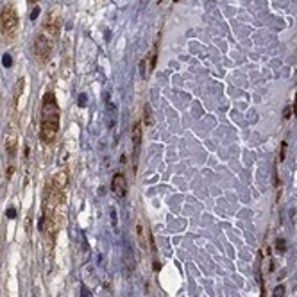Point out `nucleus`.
<instances>
[{"instance_id":"obj_21","label":"nucleus","mask_w":297,"mask_h":297,"mask_svg":"<svg viewBox=\"0 0 297 297\" xmlns=\"http://www.w3.org/2000/svg\"><path fill=\"white\" fill-rule=\"evenodd\" d=\"M160 269H161L160 262H154V270H156V272H158V270H160Z\"/></svg>"},{"instance_id":"obj_18","label":"nucleus","mask_w":297,"mask_h":297,"mask_svg":"<svg viewBox=\"0 0 297 297\" xmlns=\"http://www.w3.org/2000/svg\"><path fill=\"white\" fill-rule=\"evenodd\" d=\"M8 217H9V219H15V217H16V210H15V208H9V210H8Z\"/></svg>"},{"instance_id":"obj_17","label":"nucleus","mask_w":297,"mask_h":297,"mask_svg":"<svg viewBox=\"0 0 297 297\" xmlns=\"http://www.w3.org/2000/svg\"><path fill=\"white\" fill-rule=\"evenodd\" d=\"M290 113H292V106H286L285 111H283V117L288 118V117H290Z\"/></svg>"},{"instance_id":"obj_5","label":"nucleus","mask_w":297,"mask_h":297,"mask_svg":"<svg viewBox=\"0 0 297 297\" xmlns=\"http://www.w3.org/2000/svg\"><path fill=\"white\" fill-rule=\"evenodd\" d=\"M111 192L118 197V199H124L127 195V179L122 172L115 174L113 179H111Z\"/></svg>"},{"instance_id":"obj_1","label":"nucleus","mask_w":297,"mask_h":297,"mask_svg":"<svg viewBox=\"0 0 297 297\" xmlns=\"http://www.w3.org/2000/svg\"><path fill=\"white\" fill-rule=\"evenodd\" d=\"M59 120H61V111L54 91H45L41 98V118H39V138L43 143H54L59 131Z\"/></svg>"},{"instance_id":"obj_2","label":"nucleus","mask_w":297,"mask_h":297,"mask_svg":"<svg viewBox=\"0 0 297 297\" xmlns=\"http://www.w3.org/2000/svg\"><path fill=\"white\" fill-rule=\"evenodd\" d=\"M20 27V18L16 9L11 4L0 9V43L9 45L16 39Z\"/></svg>"},{"instance_id":"obj_22","label":"nucleus","mask_w":297,"mask_h":297,"mask_svg":"<svg viewBox=\"0 0 297 297\" xmlns=\"http://www.w3.org/2000/svg\"><path fill=\"white\" fill-rule=\"evenodd\" d=\"M293 113L297 115V93H295V102H293Z\"/></svg>"},{"instance_id":"obj_14","label":"nucleus","mask_w":297,"mask_h":297,"mask_svg":"<svg viewBox=\"0 0 297 297\" xmlns=\"http://www.w3.org/2000/svg\"><path fill=\"white\" fill-rule=\"evenodd\" d=\"M81 297H91V292L88 290L86 285H81Z\"/></svg>"},{"instance_id":"obj_10","label":"nucleus","mask_w":297,"mask_h":297,"mask_svg":"<svg viewBox=\"0 0 297 297\" xmlns=\"http://www.w3.org/2000/svg\"><path fill=\"white\" fill-rule=\"evenodd\" d=\"M143 122H145V125H153L154 124V120H153V111H151V108H148V104H145V108H143Z\"/></svg>"},{"instance_id":"obj_20","label":"nucleus","mask_w":297,"mask_h":297,"mask_svg":"<svg viewBox=\"0 0 297 297\" xmlns=\"http://www.w3.org/2000/svg\"><path fill=\"white\" fill-rule=\"evenodd\" d=\"M38 15H39V9H38V8H36V9H34V11H32V13H31V18H32V20H34V18H36V16H38Z\"/></svg>"},{"instance_id":"obj_24","label":"nucleus","mask_w":297,"mask_h":297,"mask_svg":"<svg viewBox=\"0 0 297 297\" xmlns=\"http://www.w3.org/2000/svg\"><path fill=\"white\" fill-rule=\"evenodd\" d=\"M176 2H177V0H176Z\"/></svg>"},{"instance_id":"obj_12","label":"nucleus","mask_w":297,"mask_h":297,"mask_svg":"<svg viewBox=\"0 0 297 297\" xmlns=\"http://www.w3.org/2000/svg\"><path fill=\"white\" fill-rule=\"evenodd\" d=\"M276 249H278L279 253H285V251H286V242H285V238H278V240H276Z\"/></svg>"},{"instance_id":"obj_7","label":"nucleus","mask_w":297,"mask_h":297,"mask_svg":"<svg viewBox=\"0 0 297 297\" xmlns=\"http://www.w3.org/2000/svg\"><path fill=\"white\" fill-rule=\"evenodd\" d=\"M133 151H134L133 170L136 172V161H138V156H140V151H141V122L140 120H136L133 125Z\"/></svg>"},{"instance_id":"obj_3","label":"nucleus","mask_w":297,"mask_h":297,"mask_svg":"<svg viewBox=\"0 0 297 297\" xmlns=\"http://www.w3.org/2000/svg\"><path fill=\"white\" fill-rule=\"evenodd\" d=\"M34 56L38 58L39 63H47L52 56V41L48 36L38 34L34 39Z\"/></svg>"},{"instance_id":"obj_6","label":"nucleus","mask_w":297,"mask_h":297,"mask_svg":"<svg viewBox=\"0 0 297 297\" xmlns=\"http://www.w3.org/2000/svg\"><path fill=\"white\" fill-rule=\"evenodd\" d=\"M43 31L45 36H51V38H58L59 32H61V20L58 15H48L47 20L43 22Z\"/></svg>"},{"instance_id":"obj_15","label":"nucleus","mask_w":297,"mask_h":297,"mask_svg":"<svg viewBox=\"0 0 297 297\" xmlns=\"http://www.w3.org/2000/svg\"><path fill=\"white\" fill-rule=\"evenodd\" d=\"M2 63H4V67H11V56L4 54V58H2Z\"/></svg>"},{"instance_id":"obj_23","label":"nucleus","mask_w":297,"mask_h":297,"mask_svg":"<svg viewBox=\"0 0 297 297\" xmlns=\"http://www.w3.org/2000/svg\"><path fill=\"white\" fill-rule=\"evenodd\" d=\"M29 2H34V0H29Z\"/></svg>"},{"instance_id":"obj_9","label":"nucleus","mask_w":297,"mask_h":297,"mask_svg":"<svg viewBox=\"0 0 297 297\" xmlns=\"http://www.w3.org/2000/svg\"><path fill=\"white\" fill-rule=\"evenodd\" d=\"M124 262H125V269H127V276H131L133 274V270H134V260L131 258V249H129V245H125V251H124Z\"/></svg>"},{"instance_id":"obj_4","label":"nucleus","mask_w":297,"mask_h":297,"mask_svg":"<svg viewBox=\"0 0 297 297\" xmlns=\"http://www.w3.org/2000/svg\"><path fill=\"white\" fill-rule=\"evenodd\" d=\"M4 147H6V153H8L9 156L11 158L16 156V153H18V131H16L15 125H11L9 131L6 133Z\"/></svg>"},{"instance_id":"obj_11","label":"nucleus","mask_w":297,"mask_h":297,"mask_svg":"<svg viewBox=\"0 0 297 297\" xmlns=\"http://www.w3.org/2000/svg\"><path fill=\"white\" fill-rule=\"evenodd\" d=\"M156 61H158V43L154 45V48H153V56H151V61H148V70H154Z\"/></svg>"},{"instance_id":"obj_16","label":"nucleus","mask_w":297,"mask_h":297,"mask_svg":"<svg viewBox=\"0 0 297 297\" xmlns=\"http://www.w3.org/2000/svg\"><path fill=\"white\" fill-rule=\"evenodd\" d=\"M285 154H286V141H283L281 143V154H279V160H285Z\"/></svg>"},{"instance_id":"obj_19","label":"nucleus","mask_w":297,"mask_h":297,"mask_svg":"<svg viewBox=\"0 0 297 297\" xmlns=\"http://www.w3.org/2000/svg\"><path fill=\"white\" fill-rule=\"evenodd\" d=\"M79 104L86 106V95H81V97H79Z\"/></svg>"},{"instance_id":"obj_13","label":"nucleus","mask_w":297,"mask_h":297,"mask_svg":"<svg viewBox=\"0 0 297 297\" xmlns=\"http://www.w3.org/2000/svg\"><path fill=\"white\" fill-rule=\"evenodd\" d=\"M285 295V285H279V286H276L274 288V293H272V297H283Z\"/></svg>"},{"instance_id":"obj_8","label":"nucleus","mask_w":297,"mask_h":297,"mask_svg":"<svg viewBox=\"0 0 297 297\" xmlns=\"http://www.w3.org/2000/svg\"><path fill=\"white\" fill-rule=\"evenodd\" d=\"M136 236H138V242H140L141 249L147 251L148 249V238H151V233H148L147 226H145V222L141 219L136 222Z\"/></svg>"}]
</instances>
